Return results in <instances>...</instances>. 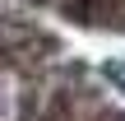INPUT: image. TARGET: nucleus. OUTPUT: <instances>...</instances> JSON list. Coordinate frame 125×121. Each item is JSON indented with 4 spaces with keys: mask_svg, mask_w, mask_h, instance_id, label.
Instances as JSON below:
<instances>
[{
    "mask_svg": "<svg viewBox=\"0 0 125 121\" xmlns=\"http://www.w3.org/2000/svg\"><path fill=\"white\" fill-rule=\"evenodd\" d=\"M32 9L60 14L70 23L83 28H102V33H125V0H23Z\"/></svg>",
    "mask_w": 125,
    "mask_h": 121,
    "instance_id": "1",
    "label": "nucleus"
}]
</instances>
